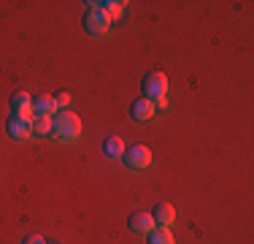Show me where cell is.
I'll list each match as a JSON object with an SVG mask.
<instances>
[{
  "mask_svg": "<svg viewBox=\"0 0 254 244\" xmlns=\"http://www.w3.org/2000/svg\"><path fill=\"white\" fill-rule=\"evenodd\" d=\"M52 136L57 138V141H65V144L76 141V138L81 136V120H78L73 112H68V109H60L52 117Z\"/></svg>",
  "mask_w": 254,
  "mask_h": 244,
  "instance_id": "1",
  "label": "cell"
},
{
  "mask_svg": "<svg viewBox=\"0 0 254 244\" xmlns=\"http://www.w3.org/2000/svg\"><path fill=\"white\" fill-rule=\"evenodd\" d=\"M111 22H114V19L100 8L98 3H89V5H87V11H84V16H81L84 33H87V35H95V38L106 35L108 30H111Z\"/></svg>",
  "mask_w": 254,
  "mask_h": 244,
  "instance_id": "2",
  "label": "cell"
},
{
  "mask_svg": "<svg viewBox=\"0 0 254 244\" xmlns=\"http://www.w3.org/2000/svg\"><path fill=\"white\" fill-rule=\"evenodd\" d=\"M141 93L146 101H160V98H165L168 93V76L162 71H149L146 76L141 79Z\"/></svg>",
  "mask_w": 254,
  "mask_h": 244,
  "instance_id": "3",
  "label": "cell"
},
{
  "mask_svg": "<svg viewBox=\"0 0 254 244\" xmlns=\"http://www.w3.org/2000/svg\"><path fill=\"white\" fill-rule=\"evenodd\" d=\"M122 160L130 171H143L149 163H152V152H149V146H143V144H132L130 149H125Z\"/></svg>",
  "mask_w": 254,
  "mask_h": 244,
  "instance_id": "4",
  "label": "cell"
},
{
  "mask_svg": "<svg viewBox=\"0 0 254 244\" xmlns=\"http://www.w3.org/2000/svg\"><path fill=\"white\" fill-rule=\"evenodd\" d=\"M5 133H8L14 141H27V138H33L30 120H22V117H16V114H11L8 122H5Z\"/></svg>",
  "mask_w": 254,
  "mask_h": 244,
  "instance_id": "5",
  "label": "cell"
},
{
  "mask_svg": "<svg viewBox=\"0 0 254 244\" xmlns=\"http://www.w3.org/2000/svg\"><path fill=\"white\" fill-rule=\"evenodd\" d=\"M127 228H130L132 234H138V236H146V234L154 231V220H152L149 212H132V215L127 217Z\"/></svg>",
  "mask_w": 254,
  "mask_h": 244,
  "instance_id": "6",
  "label": "cell"
},
{
  "mask_svg": "<svg viewBox=\"0 0 254 244\" xmlns=\"http://www.w3.org/2000/svg\"><path fill=\"white\" fill-rule=\"evenodd\" d=\"M8 106H11V114H16L22 120H33V98L27 93H14Z\"/></svg>",
  "mask_w": 254,
  "mask_h": 244,
  "instance_id": "7",
  "label": "cell"
},
{
  "mask_svg": "<svg viewBox=\"0 0 254 244\" xmlns=\"http://www.w3.org/2000/svg\"><path fill=\"white\" fill-rule=\"evenodd\" d=\"M152 220H154L157 228H171V225L176 223V209H173L171 204H165V201H160L152 212Z\"/></svg>",
  "mask_w": 254,
  "mask_h": 244,
  "instance_id": "8",
  "label": "cell"
},
{
  "mask_svg": "<svg viewBox=\"0 0 254 244\" xmlns=\"http://www.w3.org/2000/svg\"><path fill=\"white\" fill-rule=\"evenodd\" d=\"M154 114H157L154 103L146 101V98H138V101L130 103V117L135 120V122H146V120H152Z\"/></svg>",
  "mask_w": 254,
  "mask_h": 244,
  "instance_id": "9",
  "label": "cell"
},
{
  "mask_svg": "<svg viewBox=\"0 0 254 244\" xmlns=\"http://www.w3.org/2000/svg\"><path fill=\"white\" fill-rule=\"evenodd\" d=\"M54 114H57V103L52 95L33 98V117H54Z\"/></svg>",
  "mask_w": 254,
  "mask_h": 244,
  "instance_id": "10",
  "label": "cell"
},
{
  "mask_svg": "<svg viewBox=\"0 0 254 244\" xmlns=\"http://www.w3.org/2000/svg\"><path fill=\"white\" fill-rule=\"evenodd\" d=\"M100 149H103L106 157H122L125 155V141L119 136H106L103 144H100Z\"/></svg>",
  "mask_w": 254,
  "mask_h": 244,
  "instance_id": "11",
  "label": "cell"
},
{
  "mask_svg": "<svg viewBox=\"0 0 254 244\" xmlns=\"http://www.w3.org/2000/svg\"><path fill=\"white\" fill-rule=\"evenodd\" d=\"M146 244H176L173 234L168 228H154L152 234H146Z\"/></svg>",
  "mask_w": 254,
  "mask_h": 244,
  "instance_id": "12",
  "label": "cell"
},
{
  "mask_svg": "<svg viewBox=\"0 0 254 244\" xmlns=\"http://www.w3.org/2000/svg\"><path fill=\"white\" fill-rule=\"evenodd\" d=\"M30 127H33V136H49L52 133V117H33L30 120Z\"/></svg>",
  "mask_w": 254,
  "mask_h": 244,
  "instance_id": "13",
  "label": "cell"
},
{
  "mask_svg": "<svg viewBox=\"0 0 254 244\" xmlns=\"http://www.w3.org/2000/svg\"><path fill=\"white\" fill-rule=\"evenodd\" d=\"M98 5L106 11L108 16H111V19H119V16L125 14V5L127 3H125V0H108V3H98Z\"/></svg>",
  "mask_w": 254,
  "mask_h": 244,
  "instance_id": "14",
  "label": "cell"
},
{
  "mask_svg": "<svg viewBox=\"0 0 254 244\" xmlns=\"http://www.w3.org/2000/svg\"><path fill=\"white\" fill-rule=\"evenodd\" d=\"M54 103H57V112H60V109H68L70 93H65V90H63V93H57V95H54Z\"/></svg>",
  "mask_w": 254,
  "mask_h": 244,
  "instance_id": "15",
  "label": "cell"
},
{
  "mask_svg": "<svg viewBox=\"0 0 254 244\" xmlns=\"http://www.w3.org/2000/svg\"><path fill=\"white\" fill-rule=\"evenodd\" d=\"M25 244H46V242L41 239V236H27V239H25Z\"/></svg>",
  "mask_w": 254,
  "mask_h": 244,
  "instance_id": "16",
  "label": "cell"
}]
</instances>
